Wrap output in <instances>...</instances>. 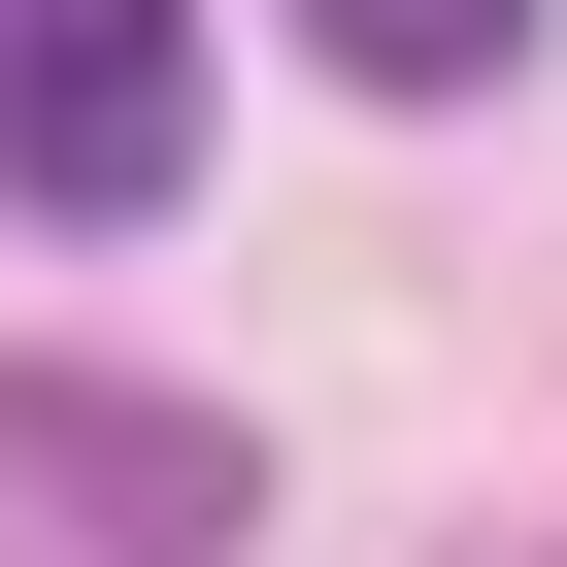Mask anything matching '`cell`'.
Wrapping results in <instances>:
<instances>
[{
  "label": "cell",
  "instance_id": "cell-2",
  "mask_svg": "<svg viewBox=\"0 0 567 567\" xmlns=\"http://www.w3.org/2000/svg\"><path fill=\"white\" fill-rule=\"evenodd\" d=\"M200 167V34H167V0H0V200H167Z\"/></svg>",
  "mask_w": 567,
  "mask_h": 567
},
{
  "label": "cell",
  "instance_id": "cell-1",
  "mask_svg": "<svg viewBox=\"0 0 567 567\" xmlns=\"http://www.w3.org/2000/svg\"><path fill=\"white\" fill-rule=\"evenodd\" d=\"M0 534H68V567H234L267 467L200 401H68V368H0Z\"/></svg>",
  "mask_w": 567,
  "mask_h": 567
},
{
  "label": "cell",
  "instance_id": "cell-3",
  "mask_svg": "<svg viewBox=\"0 0 567 567\" xmlns=\"http://www.w3.org/2000/svg\"><path fill=\"white\" fill-rule=\"evenodd\" d=\"M301 34H334V101H501L534 0H301Z\"/></svg>",
  "mask_w": 567,
  "mask_h": 567
}]
</instances>
